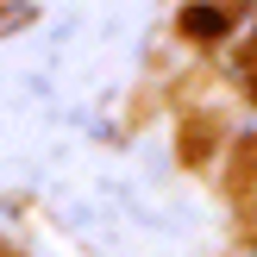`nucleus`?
Listing matches in <instances>:
<instances>
[{"label": "nucleus", "mask_w": 257, "mask_h": 257, "mask_svg": "<svg viewBox=\"0 0 257 257\" xmlns=\"http://www.w3.org/2000/svg\"><path fill=\"white\" fill-rule=\"evenodd\" d=\"M226 25H232V19L213 13V7H188V13H182V32H188V38H220Z\"/></svg>", "instance_id": "nucleus-1"}]
</instances>
